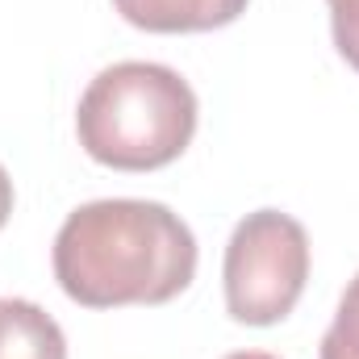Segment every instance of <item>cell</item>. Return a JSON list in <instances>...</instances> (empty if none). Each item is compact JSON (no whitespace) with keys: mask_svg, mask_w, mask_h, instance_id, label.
Here are the masks:
<instances>
[{"mask_svg":"<svg viewBox=\"0 0 359 359\" xmlns=\"http://www.w3.org/2000/svg\"><path fill=\"white\" fill-rule=\"evenodd\" d=\"M113 8L147 34H205L238 21L247 0H113Z\"/></svg>","mask_w":359,"mask_h":359,"instance_id":"obj_4","label":"cell"},{"mask_svg":"<svg viewBox=\"0 0 359 359\" xmlns=\"http://www.w3.org/2000/svg\"><path fill=\"white\" fill-rule=\"evenodd\" d=\"M50 264L59 288L84 309L168 305L196 276V238L159 201L109 196L67 213Z\"/></svg>","mask_w":359,"mask_h":359,"instance_id":"obj_1","label":"cell"},{"mask_svg":"<svg viewBox=\"0 0 359 359\" xmlns=\"http://www.w3.org/2000/svg\"><path fill=\"white\" fill-rule=\"evenodd\" d=\"M0 359H67L63 326L25 297H0Z\"/></svg>","mask_w":359,"mask_h":359,"instance_id":"obj_5","label":"cell"},{"mask_svg":"<svg viewBox=\"0 0 359 359\" xmlns=\"http://www.w3.org/2000/svg\"><path fill=\"white\" fill-rule=\"evenodd\" d=\"M196 113V92L176 67L126 59L84 88L76 134L88 159L113 172H155L188 151Z\"/></svg>","mask_w":359,"mask_h":359,"instance_id":"obj_2","label":"cell"},{"mask_svg":"<svg viewBox=\"0 0 359 359\" xmlns=\"http://www.w3.org/2000/svg\"><path fill=\"white\" fill-rule=\"evenodd\" d=\"M226 359H280V355H271V351H234Z\"/></svg>","mask_w":359,"mask_h":359,"instance_id":"obj_9","label":"cell"},{"mask_svg":"<svg viewBox=\"0 0 359 359\" xmlns=\"http://www.w3.org/2000/svg\"><path fill=\"white\" fill-rule=\"evenodd\" d=\"M226 309L243 326L284 322L309 280V234L280 209L247 213L226 243Z\"/></svg>","mask_w":359,"mask_h":359,"instance_id":"obj_3","label":"cell"},{"mask_svg":"<svg viewBox=\"0 0 359 359\" xmlns=\"http://www.w3.org/2000/svg\"><path fill=\"white\" fill-rule=\"evenodd\" d=\"M330 4V29L339 55L359 72V0H326Z\"/></svg>","mask_w":359,"mask_h":359,"instance_id":"obj_7","label":"cell"},{"mask_svg":"<svg viewBox=\"0 0 359 359\" xmlns=\"http://www.w3.org/2000/svg\"><path fill=\"white\" fill-rule=\"evenodd\" d=\"M322 359H359V276L343 288L339 313L322 334Z\"/></svg>","mask_w":359,"mask_h":359,"instance_id":"obj_6","label":"cell"},{"mask_svg":"<svg viewBox=\"0 0 359 359\" xmlns=\"http://www.w3.org/2000/svg\"><path fill=\"white\" fill-rule=\"evenodd\" d=\"M8 213H13V180H8L4 163H0V230H4V222H8Z\"/></svg>","mask_w":359,"mask_h":359,"instance_id":"obj_8","label":"cell"}]
</instances>
